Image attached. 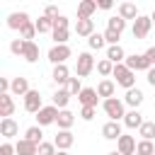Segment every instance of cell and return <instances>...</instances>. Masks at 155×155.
<instances>
[{
  "label": "cell",
  "mask_w": 155,
  "mask_h": 155,
  "mask_svg": "<svg viewBox=\"0 0 155 155\" xmlns=\"http://www.w3.org/2000/svg\"><path fill=\"white\" fill-rule=\"evenodd\" d=\"M17 133H19V126H17L15 119H0V136H2L5 140L15 138Z\"/></svg>",
  "instance_id": "obj_13"
},
{
  "label": "cell",
  "mask_w": 155,
  "mask_h": 155,
  "mask_svg": "<svg viewBox=\"0 0 155 155\" xmlns=\"http://www.w3.org/2000/svg\"><path fill=\"white\" fill-rule=\"evenodd\" d=\"M56 155H70V153H68V150H58Z\"/></svg>",
  "instance_id": "obj_48"
},
{
  "label": "cell",
  "mask_w": 155,
  "mask_h": 155,
  "mask_svg": "<svg viewBox=\"0 0 155 155\" xmlns=\"http://www.w3.org/2000/svg\"><path fill=\"white\" fill-rule=\"evenodd\" d=\"M97 10H111V0H97Z\"/></svg>",
  "instance_id": "obj_46"
},
{
  "label": "cell",
  "mask_w": 155,
  "mask_h": 155,
  "mask_svg": "<svg viewBox=\"0 0 155 155\" xmlns=\"http://www.w3.org/2000/svg\"><path fill=\"white\" fill-rule=\"evenodd\" d=\"M68 24H70V19L65 15H61L58 19H53V29H68Z\"/></svg>",
  "instance_id": "obj_43"
},
{
  "label": "cell",
  "mask_w": 155,
  "mask_h": 155,
  "mask_svg": "<svg viewBox=\"0 0 155 155\" xmlns=\"http://www.w3.org/2000/svg\"><path fill=\"white\" fill-rule=\"evenodd\" d=\"M24 138L31 140V143H36V145H41V143H44V131H41V126H29V128L24 131Z\"/></svg>",
  "instance_id": "obj_29"
},
{
  "label": "cell",
  "mask_w": 155,
  "mask_h": 155,
  "mask_svg": "<svg viewBox=\"0 0 155 155\" xmlns=\"http://www.w3.org/2000/svg\"><path fill=\"white\" fill-rule=\"evenodd\" d=\"M51 78H53L56 85H68V80H70V70H68V65H53Z\"/></svg>",
  "instance_id": "obj_26"
},
{
  "label": "cell",
  "mask_w": 155,
  "mask_h": 155,
  "mask_svg": "<svg viewBox=\"0 0 155 155\" xmlns=\"http://www.w3.org/2000/svg\"><path fill=\"white\" fill-rule=\"evenodd\" d=\"M12 111H15L12 94H0V116L2 119H12Z\"/></svg>",
  "instance_id": "obj_24"
},
{
  "label": "cell",
  "mask_w": 155,
  "mask_h": 155,
  "mask_svg": "<svg viewBox=\"0 0 155 155\" xmlns=\"http://www.w3.org/2000/svg\"><path fill=\"white\" fill-rule=\"evenodd\" d=\"M119 17H124V19H138L140 17V12H138V7L133 5V2H121L119 5Z\"/></svg>",
  "instance_id": "obj_25"
},
{
  "label": "cell",
  "mask_w": 155,
  "mask_h": 155,
  "mask_svg": "<svg viewBox=\"0 0 155 155\" xmlns=\"http://www.w3.org/2000/svg\"><path fill=\"white\" fill-rule=\"evenodd\" d=\"M78 102H80L82 107H97L99 94H97V90H94V87H82V92L78 94Z\"/></svg>",
  "instance_id": "obj_12"
},
{
  "label": "cell",
  "mask_w": 155,
  "mask_h": 155,
  "mask_svg": "<svg viewBox=\"0 0 155 155\" xmlns=\"http://www.w3.org/2000/svg\"><path fill=\"white\" fill-rule=\"evenodd\" d=\"M24 109H27L29 114H39V111L44 109V104H41V92H39V90H31V92L24 97Z\"/></svg>",
  "instance_id": "obj_8"
},
{
  "label": "cell",
  "mask_w": 155,
  "mask_h": 155,
  "mask_svg": "<svg viewBox=\"0 0 155 155\" xmlns=\"http://www.w3.org/2000/svg\"><path fill=\"white\" fill-rule=\"evenodd\" d=\"M68 102H70V92L65 90V87H58L56 92H53V107H58L61 111L68 107Z\"/></svg>",
  "instance_id": "obj_27"
},
{
  "label": "cell",
  "mask_w": 155,
  "mask_h": 155,
  "mask_svg": "<svg viewBox=\"0 0 155 155\" xmlns=\"http://www.w3.org/2000/svg\"><path fill=\"white\" fill-rule=\"evenodd\" d=\"M24 46H27L24 39H12V41H10V51H12L15 56H22V53H24Z\"/></svg>",
  "instance_id": "obj_38"
},
{
  "label": "cell",
  "mask_w": 155,
  "mask_h": 155,
  "mask_svg": "<svg viewBox=\"0 0 155 155\" xmlns=\"http://www.w3.org/2000/svg\"><path fill=\"white\" fill-rule=\"evenodd\" d=\"M138 136H140V140H153L155 138V121H145L138 128Z\"/></svg>",
  "instance_id": "obj_31"
},
{
  "label": "cell",
  "mask_w": 155,
  "mask_h": 155,
  "mask_svg": "<svg viewBox=\"0 0 155 155\" xmlns=\"http://www.w3.org/2000/svg\"><path fill=\"white\" fill-rule=\"evenodd\" d=\"M107 155H121V153H119V150H111V153H107Z\"/></svg>",
  "instance_id": "obj_49"
},
{
  "label": "cell",
  "mask_w": 155,
  "mask_h": 155,
  "mask_svg": "<svg viewBox=\"0 0 155 155\" xmlns=\"http://www.w3.org/2000/svg\"><path fill=\"white\" fill-rule=\"evenodd\" d=\"M97 73H99V75H104V78L114 75V63H111L109 58H102V61L97 63Z\"/></svg>",
  "instance_id": "obj_35"
},
{
  "label": "cell",
  "mask_w": 155,
  "mask_h": 155,
  "mask_svg": "<svg viewBox=\"0 0 155 155\" xmlns=\"http://www.w3.org/2000/svg\"><path fill=\"white\" fill-rule=\"evenodd\" d=\"M143 99H145V94H143V90H138V87H131V90H126V94H124V104H128L131 109H138V107L143 104Z\"/></svg>",
  "instance_id": "obj_11"
},
{
  "label": "cell",
  "mask_w": 155,
  "mask_h": 155,
  "mask_svg": "<svg viewBox=\"0 0 155 155\" xmlns=\"http://www.w3.org/2000/svg\"><path fill=\"white\" fill-rule=\"evenodd\" d=\"M150 29H153V19H150V17H145V15H140V17L133 22L131 34H133V39H145V36L150 34Z\"/></svg>",
  "instance_id": "obj_6"
},
{
  "label": "cell",
  "mask_w": 155,
  "mask_h": 155,
  "mask_svg": "<svg viewBox=\"0 0 155 155\" xmlns=\"http://www.w3.org/2000/svg\"><path fill=\"white\" fill-rule=\"evenodd\" d=\"M150 19H153V24H155V10H153V15H150Z\"/></svg>",
  "instance_id": "obj_50"
},
{
  "label": "cell",
  "mask_w": 155,
  "mask_h": 155,
  "mask_svg": "<svg viewBox=\"0 0 155 155\" xmlns=\"http://www.w3.org/2000/svg\"><path fill=\"white\" fill-rule=\"evenodd\" d=\"M153 153H155V145H153V140H138L136 155H153Z\"/></svg>",
  "instance_id": "obj_36"
},
{
  "label": "cell",
  "mask_w": 155,
  "mask_h": 155,
  "mask_svg": "<svg viewBox=\"0 0 155 155\" xmlns=\"http://www.w3.org/2000/svg\"><path fill=\"white\" fill-rule=\"evenodd\" d=\"M136 148H138V143H136V138L133 136H121L119 140H116V150L121 153V155H136Z\"/></svg>",
  "instance_id": "obj_9"
},
{
  "label": "cell",
  "mask_w": 155,
  "mask_h": 155,
  "mask_svg": "<svg viewBox=\"0 0 155 155\" xmlns=\"http://www.w3.org/2000/svg\"><path fill=\"white\" fill-rule=\"evenodd\" d=\"M107 29H111V31H116V34H124V29H126V19L124 17H109L107 19Z\"/></svg>",
  "instance_id": "obj_30"
},
{
  "label": "cell",
  "mask_w": 155,
  "mask_h": 155,
  "mask_svg": "<svg viewBox=\"0 0 155 155\" xmlns=\"http://www.w3.org/2000/svg\"><path fill=\"white\" fill-rule=\"evenodd\" d=\"M73 56V51H70V46L68 44H53L51 48H48V61L53 63V65H65V61Z\"/></svg>",
  "instance_id": "obj_4"
},
{
  "label": "cell",
  "mask_w": 155,
  "mask_h": 155,
  "mask_svg": "<svg viewBox=\"0 0 155 155\" xmlns=\"http://www.w3.org/2000/svg\"><path fill=\"white\" fill-rule=\"evenodd\" d=\"M75 34L90 39V36L94 34V19H78V22H75Z\"/></svg>",
  "instance_id": "obj_19"
},
{
  "label": "cell",
  "mask_w": 155,
  "mask_h": 155,
  "mask_svg": "<svg viewBox=\"0 0 155 155\" xmlns=\"http://www.w3.org/2000/svg\"><path fill=\"white\" fill-rule=\"evenodd\" d=\"M15 150H17V155H39V145L27 138H19L15 143Z\"/></svg>",
  "instance_id": "obj_18"
},
{
  "label": "cell",
  "mask_w": 155,
  "mask_h": 155,
  "mask_svg": "<svg viewBox=\"0 0 155 155\" xmlns=\"http://www.w3.org/2000/svg\"><path fill=\"white\" fill-rule=\"evenodd\" d=\"M53 143H56V148H58V150H70V148H73V143H75V136H73L70 131H58V133H56V138H53Z\"/></svg>",
  "instance_id": "obj_16"
},
{
  "label": "cell",
  "mask_w": 155,
  "mask_h": 155,
  "mask_svg": "<svg viewBox=\"0 0 155 155\" xmlns=\"http://www.w3.org/2000/svg\"><path fill=\"white\" fill-rule=\"evenodd\" d=\"M153 155H155V153H153Z\"/></svg>",
  "instance_id": "obj_51"
},
{
  "label": "cell",
  "mask_w": 155,
  "mask_h": 155,
  "mask_svg": "<svg viewBox=\"0 0 155 155\" xmlns=\"http://www.w3.org/2000/svg\"><path fill=\"white\" fill-rule=\"evenodd\" d=\"M145 58H148V61H150V65L155 68V46H150V48L145 51Z\"/></svg>",
  "instance_id": "obj_45"
},
{
  "label": "cell",
  "mask_w": 155,
  "mask_h": 155,
  "mask_svg": "<svg viewBox=\"0 0 155 155\" xmlns=\"http://www.w3.org/2000/svg\"><path fill=\"white\" fill-rule=\"evenodd\" d=\"M124 65L128 68V70H133V73H138V70H150L153 65H150V61L145 58V53H131V56H126V61H124Z\"/></svg>",
  "instance_id": "obj_5"
},
{
  "label": "cell",
  "mask_w": 155,
  "mask_h": 155,
  "mask_svg": "<svg viewBox=\"0 0 155 155\" xmlns=\"http://www.w3.org/2000/svg\"><path fill=\"white\" fill-rule=\"evenodd\" d=\"M94 114H97V107H82V109H80V119H82V121H92Z\"/></svg>",
  "instance_id": "obj_41"
},
{
  "label": "cell",
  "mask_w": 155,
  "mask_h": 155,
  "mask_svg": "<svg viewBox=\"0 0 155 155\" xmlns=\"http://www.w3.org/2000/svg\"><path fill=\"white\" fill-rule=\"evenodd\" d=\"M94 90H97V94H99V97H104V99H111V97H114V92H116V82L104 78V80H99V85H97Z\"/></svg>",
  "instance_id": "obj_20"
},
{
  "label": "cell",
  "mask_w": 155,
  "mask_h": 155,
  "mask_svg": "<svg viewBox=\"0 0 155 155\" xmlns=\"http://www.w3.org/2000/svg\"><path fill=\"white\" fill-rule=\"evenodd\" d=\"M87 46H90L92 51H99V48H104V46H107V39H104V34L94 31V34L87 39Z\"/></svg>",
  "instance_id": "obj_33"
},
{
  "label": "cell",
  "mask_w": 155,
  "mask_h": 155,
  "mask_svg": "<svg viewBox=\"0 0 155 155\" xmlns=\"http://www.w3.org/2000/svg\"><path fill=\"white\" fill-rule=\"evenodd\" d=\"M97 12V0H82L78 2V19H92Z\"/></svg>",
  "instance_id": "obj_15"
},
{
  "label": "cell",
  "mask_w": 155,
  "mask_h": 155,
  "mask_svg": "<svg viewBox=\"0 0 155 155\" xmlns=\"http://www.w3.org/2000/svg\"><path fill=\"white\" fill-rule=\"evenodd\" d=\"M111 78H116V85H121L124 90L136 87V73H133V70H128L124 63L114 65V75H111Z\"/></svg>",
  "instance_id": "obj_3"
},
{
  "label": "cell",
  "mask_w": 155,
  "mask_h": 155,
  "mask_svg": "<svg viewBox=\"0 0 155 155\" xmlns=\"http://www.w3.org/2000/svg\"><path fill=\"white\" fill-rule=\"evenodd\" d=\"M102 136H104L107 140H119V138L124 136L121 124H119V121H107V124L102 126Z\"/></svg>",
  "instance_id": "obj_14"
},
{
  "label": "cell",
  "mask_w": 155,
  "mask_h": 155,
  "mask_svg": "<svg viewBox=\"0 0 155 155\" xmlns=\"http://www.w3.org/2000/svg\"><path fill=\"white\" fill-rule=\"evenodd\" d=\"M44 17H48V19L53 22V19H58V17H61V12H58V7H56V5H46V7H44Z\"/></svg>",
  "instance_id": "obj_42"
},
{
  "label": "cell",
  "mask_w": 155,
  "mask_h": 155,
  "mask_svg": "<svg viewBox=\"0 0 155 155\" xmlns=\"http://www.w3.org/2000/svg\"><path fill=\"white\" fill-rule=\"evenodd\" d=\"M102 109L109 116V121H124V116H126V104H124V99H116V97L104 99L102 102Z\"/></svg>",
  "instance_id": "obj_1"
},
{
  "label": "cell",
  "mask_w": 155,
  "mask_h": 155,
  "mask_svg": "<svg viewBox=\"0 0 155 155\" xmlns=\"http://www.w3.org/2000/svg\"><path fill=\"white\" fill-rule=\"evenodd\" d=\"M56 124H58V131H70V126L75 124V114L70 109H63V111H58Z\"/></svg>",
  "instance_id": "obj_21"
},
{
  "label": "cell",
  "mask_w": 155,
  "mask_h": 155,
  "mask_svg": "<svg viewBox=\"0 0 155 155\" xmlns=\"http://www.w3.org/2000/svg\"><path fill=\"white\" fill-rule=\"evenodd\" d=\"M107 58H109L114 65L124 63V61H126V51H124V46H121V44H116V46H107Z\"/></svg>",
  "instance_id": "obj_23"
},
{
  "label": "cell",
  "mask_w": 155,
  "mask_h": 155,
  "mask_svg": "<svg viewBox=\"0 0 155 155\" xmlns=\"http://www.w3.org/2000/svg\"><path fill=\"white\" fill-rule=\"evenodd\" d=\"M58 107H53V104H46L39 114H36V126H51V124H56V119H58Z\"/></svg>",
  "instance_id": "obj_7"
},
{
  "label": "cell",
  "mask_w": 155,
  "mask_h": 155,
  "mask_svg": "<svg viewBox=\"0 0 155 155\" xmlns=\"http://www.w3.org/2000/svg\"><path fill=\"white\" fill-rule=\"evenodd\" d=\"M31 92V87H29V80L27 78H12V85H10V94H17V97H27Z\"/></svg>",
  "instance_id": "obj_10"
},
{
  "label": "cell",
  "mask_w": 155,
  "mask_h": 155,
  "mask_svg": "<svg viewBox=\"0 0 155 155\" xmlns=\"http://www.w3.org/2000/svg\"><path fill=\"white\" fill-rule=\"evenodd\" d=\"M148 82L155 87V68H150V70H148Z\"/></svg>",
  "instance_id": "obj_47"
},
{
  "label": "cell",
  "mask_w": 155,
  "mask_h": 155,
  "mask_svg": "<svg viewBox=\"0 0 155 155\" xmlns=\"http://www.w3.org/2000/svg\"><path fill=\"white\" fill-rule=\"evenodd\" d=\"M65 90L70 92V97H75V94H80V92H82V85H80V78H70V80H68V85H65Z\"/></svg>",
  "instance_id": "obj_37"
},
{
  "label": "cell",
  "mask_w": 155,
  "mask_h": 155,
  "mask_svg": "<svg viewBox=\"0 0 155 155\" xmlns=\"http://www.w3.org/2000/svg\"><path fill=\"white\" fill-rule=\"evenodd\" d=\"M17 150H15V145L10 143V140H5L2 145H0V155H15Z\"/></svg>",
  "instance_id": "obj_44"
},
{
  "label": "cell",
  "mask_w": 155,
  "mask_h": 155,
  "mask_svg": "<svg viewBox=\"0 0 155 155\" xmlns=\"http://www.w3.org/2000/svg\"><path fill=\"white\" fill-rule=\"evenodd\" d=\"M27 22H31L27 12H10V17H7V27L10 29H22Z\"/></svg>",
  "instance_id": "obj_22"
},
{
  "label": "cell",
  "mask_w": 155,
  "mask_h": 155,
  "mask_svg": "<svg viewBox=\"0 0 155 155\" xmlns=\"http://www.w3.org/2000/svg\"><path fill=\"white\" fill-rule=\"evenodd\" d=\"M94 68H97V63H94V58H92V53H90V51L78 53V58H75V75H78L80 80H82V78H87Z\"/></svg>",
  "instance_id": "obj_2"
},
{
  "label": "cell",
  "mask_w": 155,
  "mask_h": 155,
  "mask_svg": "<svg viewBox=\"0 0 155 155\" xmlns=\"http://www.w3.org/2000/svg\"><path fill=\"white\" fill-rule=\"evenodd\" d=\"M34 24H36V31L39 34H53V22L48 17H39Z\"/></svg>",
  "instance_id": "obj_34"
},
{
  "label": "cell",
  "mask_w": 155,
  "mask_h": 155,
  "mask_svg": "<svg viewBox=\"0 0 155 155\" xmlns=\"http://www.w3.org/2000/svg\"><path fill=\"white\" fill-rule=\"evenodd\" d=\"M36 34H39V31H36V24H34V22H27V24L19 29V39H24V41H34Z\"/></svg>",
  "instance_id": "obj_32"
},
{
  "label": "cell",
  "mask_w": 155,
  "mask_h": 155,
  "mask_svg": "<svg viewBox=\"0 0 155 155\" xmlns=\"http://www.w3.org/2000/svg\"><path fill=\"white\" fill-rule=\"evenodd\" d=\"M22 58H24L27 63H36V61H39V44H36V41H27Z\"/></svg>",
  "instance_id": "obj_28"
},
{
  "label": "cell",
  "mask_w": 155,
  "mask_h": 155,
  "mask_svg": "<svg viewBox=\"0 0 155 155\" xmlns=\"http://www.w3.org/2000/svg\"><path fill=\"white\" fill-rule=\"evenodd\" d=\"M56 153H58L56 143H48V140H44V143L39 145V155H56Z\"/></svg>",
  "instance_id": "obj_40"
},
{
  "label": "cell",
  "mask_w": 155,
  "mask_h": 155,
  "mask_svg": "<svg viewBox=\"0 0 155 155\" xmlns=\"http://www.w3.org/2000/svg\"><path fill=\"white\" fill-rule=\"evenodd\" d=\"M143 124H145V119H143V114H140L138 109L126 111V116H124V126H126V128H140Z\"/></svg>",
  "instance_id": "obj_17"
},
{
  "label": "cell",
  "mask_w": 155,
  "mask_h": 155,
  "mask_svg": "<svg viewBox=\"0 0 155 155\" xmlns=\"http://www.w3.org/2000/svg\"><path fill=\"white\" fill-rule=\"evenodd\" d=\"M51 36H53V41H56V44H68L70 31H68V29H53V34H51Z\"/></svg>",
  "instance_id": "obj_39"
}]
</instances>
